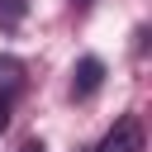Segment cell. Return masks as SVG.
Masks as SVG:
<instances>
[{
  "label": "cell",
  "mask_w": 152,
  "mask_h": 152,
  "mask_svg": "<svg viewBox=\"0 0 152 152\" xmlns=\"http://www.w3.org/2000/svg\"><path fill=\"white\" fill-rule=\"evenodd\" d=\"M95 152H142V124L128 114V119H119L104 138H100V147Z\"/></svg>",
  "instance_id": "1"
},
{
  "label": "cell",
  "mask_w": 152,
  "mask_h": 152,
  "mask_svg": "<svg viewBox=\"0 0 152 152\" xmlns=\"http://www.w3.org/2000/svg\"><path fill=\"white\" fill-rule=\"evenodd\" d=\"M100 81H104V62H100V57H81L76 71H71V95H76V100H90V95L100 90Z\"/></svg>",
  "instance_id": "2"
},
{
  "label": "cell",
  "mask_w": 152,
  "mask_h": 152,
  "mask_svg": "<svg viewBox=\"0 0 152 152\" xmlns=\"http://www.w3.org/2000/svg\"><path fill=\"white\" fill-rule=\"evenodd\" d=\"M19 86H24V66L14 57H0V95H14Z\"/></svg>",
  "instance_id": "3"
},
{
  "label": "cell",
  "mask_w": 152,
  "mask_h": 152,
  "mask_svg": "<svg viewBox=\"0 0 152 152\" xmlns=\"http://www.w3.org/2000/svg\"><path fill=\"white\" fill-rule=\"evenodd\" d=\"M10 128V95H0V133Z\"/></svg>",
  "instance_id": "4"
},
{
  "label": "cell",
  "mask_w": 152,
  "mask_h": 152,
  "mask_svg": "<svg viewBox=\"0 0 152 152\" xmlns=\"http://www.w3.org/2000/svg\"><path fill=\"white\" fill-rule=\"evenodd\" d=\"M0 5H10V19H19V14H24V0H0Z\"/></svg>",
  "instance_id": "5"
},
{
  "label": "cell",
  "mask_w": 152,
  "mask_h": 152,
  "mask_svg": "<svg viewBox=\"0 0 152 152\" xmlns=\"http://www.w3.org/2000/svg\"><path fill=\"white\" fill-rule=\"evenodd\" d=\"M24 152H43V142H28V147H24Z\"/></svg>",
  "instance_id": "6"
},
{
  "label": "cell",
  "mask_w": 152,
  "mask_h": 152,
  "mask_svg": "<svg viewBox=\"0 0 152 152\" xmlns=\"http://www.w3.org/2000/svg\"><path fill=\"white\" fill-rule=\"evenodd\" d=\"M71 5H90V0H71Z\"/></svg>",
  "instance_id": "7"
}]
</instances>
